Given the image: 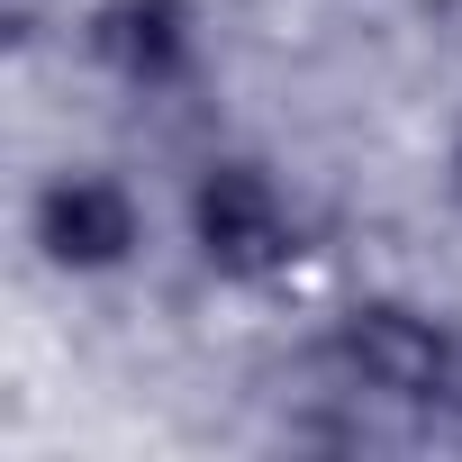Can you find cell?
Here are the masks:
<instances>
[{
  "instance_id": "obj_1",
  "label": "cell",
  "mask_w": 462,
  "mask_h": 462,
  "mask_svg": "<svg viewBox=\"0 0 462 462\" xmlns=\"http://www.w3.org/2000/svg\"><path fill=\"white\" fill-rule=\"evenodd\" d=\"M336 363H345L354 390L399 399V408L462 399V345H453V327L426 318V309H408V300H363V309H345Z\"/></svg>"
},
{
  "instance_id": "obj_2",
  "label": "cell",
  "mask_w": 462,
  "mask_h": 462,
  "mask_svg": "<svg viewBox=\"0 0 462 462\" xmlns=\"http://www.w3.org/2000/svg\"><path fill=\"white\" fill-rule=\"evenodd\" d=\"M190 236H199L208 273H226V282H273L300 254V226L263 163H208L190 190Z\"/></svg>"
},
{
  "instance_id": "obj_3",
  "label": "cell",
  "mask_w": 462,
  "mask_h": 462,
  "mask_svg": "<svg viewBox=\"0 0 462 462\" xmlns=\"http://www.w3.org/2000/svg\"><path fill=\"white\" fill-rule=\"evenodd\" d=\"M145 236V217L127 199V181L109 172H55L37 190V245L55 273H118Z\"/></svg>"
},
{
  "instance_id": "obj_4",
  "label": "cell",
  "mask_w": 462,
  "mask_h": 462,
  "mask_svg": "<svg viewBox=\"0 0 462 462\" xmlns=\"http://www.w3.org/2000/svg\"><path fill=\"white\" fill-rule=\"evenodd\" d=\"M91 46L136 91H163V82L190 73V0H100L91 10Z\"/></svg>"
},
{
  "instance_id": "obj_5",
  "label": "cell",
  "mask_w": 462,
  "mask_h": 462,
  "mask_svg": "<svg viewBox=\"0 0 462 462\" xmlns=\"http://www.w3.org/2000/svg\"><path fill=\"white\" fill-rule=\"evenodd\" d=\"M453 190H462V136H453Z\"/></svg>"
}]
</instances>
